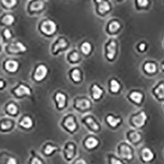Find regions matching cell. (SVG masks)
<instances>
[{
    "label": "cell",
    "mask_w": 164,
    "mask_h": 164,
    "mask_svg": "<svg viewBox=\"0 0 164 164\" xmlns=\"http://www.w3.org/2000/svg\"><path fill=\"white\" fill-rule=\"evenodd\" d=\"M38 29L42 35L47 37H51L58 31V24L52 19L45 18L40 21Z\"/></svg>",
    "instance_id": "cell-1"
},
{
    "label": "cell",
    "mask_w": 164,
    "mask_h": 164,
    "mask_svg": "<svg viewBox=\"0 0 164 164\" xmlns=\"http://www.w3.org/2000/svg\"><path fill=\"white\" fill-rule=\"evenodd\" d=\"M95 12L97 16L104 17L112 10V4L109 0H93Z\"/></svg>",
    "instance_id": "cell-2"
},
{
    "label": "cell",
    "mask_w": 164,
    "mask_h": 164,
    "mask_svg": "<svg viewBox=\"0 0 164 164\" xmlns=\"http://www.w3.org/2000/svg\"><path fill=\"white\" fill-rule=\"evenodd\" d=\"M47 7L45 0H29L27 2V12L30 16L40 15L45 11Z\"/></svg>",
    "instance_id": "cell-3"
},
{
    "label": "cell",
    "mask_w": 164,
    "mask_h": 164,
    "mask_svg": "<svg viewBox=\"0 0 164 164\" xmlns=\"http://www.w3.org/2000/svg\"><path fill=\"white\" fill-rule=\"evenodd\" d=\"M148 121V116L144 110L134 113L130 116V125L136 129H141L145 126Z\"/></svg>",
    "instance_id": "cell-4"
},
{
    "label": "cell",
    "mask_w": 164,
    "mask_h": 164,
    "mask_svg": "<svg viewBox=\"0 0 164 164\" xmlns=\"http://www.w3.org/2000/svg\"><path fill=\"white\" fill-rule=\"evenodd\" d=\"M117 53V42L113 38L109 39L104 45V56L108 62H113Z\"/></svg>",
    "instance_id": "cell-5"
},
{
    "label": "cell",
    "mask_w": 164,
    "mask_h": 164,
    "mask_svg": "<svg viewBox=\"0 0 164 164\" xmlns=\"http://www.w3.org/2000/svg\"><path fill=\"white\" fill-rule=\"evenodd\" d=\"M61 126L67 132L70 134H74L75 131L77 130V123L76 118L72 114L66 115L65 117L62 119Z\"/></svg>",
    "instance_id": "cell-6"
},
{
    "label": "cell",
    "mask_w": 164,
    "mask_h": 164,
    "mask_svg": "<svg viewBox=\"0 0 164 164\" xmlns=\"http://www.w3.org/2000/svg\"><path fill=\"white\" fill-rule=\"evenodd\" d=\"M68 46H69V43H68V40L65 37L59 36L55 40L51 46V54L54 56L58 55L59 52L67 49Z\"/></svg>",
    "instance_id": "cell-7"
},
{
    "label": "cell",
    "mask_w": 164,
    "mask_h": 164,
    "mask_svg": "<svg viewBox=\"0 0 164 164\" xmlns=\"http://www.w3.org/2000/svg\"><path fill=\"white\" fill-rule=\"evenodd\" d=\"M73 107H74L75 110H77V112H85L90 110L92 107V104L90 99H86V98H77L74 99Z\"/></svg>",
    "instance_id": "cell-8"
},
{
    "label": "cell",
    "mask_w": 164,
    "mask_h": 164,
    "mask_svg": "<svg viewBox=\"0 0 164 164\" xmlns=\"http://www.w3.org/2000/svg\"><path fill=\"white\" fill-rule=\"evenodd\" d=\"M81 122L86 126L88 130H90L91 132L98 133L100 131L101 128L99 124L97 122L96 120L90 115H86L81 118Z\"/></svg>",
    "instance_id": "cell-9"
},
{
    "label": "cell",
    "mask_w": 164,
    "mask_h": 164,
    "mask_svg": "<svg viewBox=\"0 0 164 164\" xmlns=\"http://www.w3.org/2000/svg\"><path fill=\"white\" fill-rule=\"evenodd\" d=\"M48 73H49V69H48L47 66L45 64H39L35 68L32 78L35 82H41L47 77Z\"/></svg>",
    "instance_id": "cell-10"
},
{
    "label": "cell",
    "mask_w": 164,
    "mask_h": 164,
    "mask_svg": "<svg viewBox=\"0 0 164 164\" xmlns=\"http://www.w3.org/2000/svg\"><path fill=\"white\" fill-rule=\"evenodd\" d=\"M121 29V23L117 19H111L106 25V32L110 35H115Z\"/></svg>",
    "instance_id": "cell-11"
},
{
    "label": "cell",
    "mask_w": 164,
    "mask_h": 164,
    "mask_svg": "<svg viewBox=\"0 0 164 164\" xmlns=\"http://www.w3.org/2000/svg\"><path fill=\"white\" fill-rule=\"evenodd\" d=\"M54 103L58 110H63L67 106L68 98L67 95L63 92H57L54 95Z\"/></svg>",
    "instance_id": "cell-12"
},
{
    "label": "cell",
    "mask_w": 164,
    "mask_h": 164,
    "mask_svg": "<svg viewBox=\"0 0 164 164\" xmlns=\"http://www.w3.org/2000/svg\"><path fill=\"white\" fill-rule=\"evenodd\" d=\"M152 95L157 101H164V81H160L153 86L152 90Z\"/></svg>",
    "instance_id": "cell-13"
},
{
    "label": "cell",
    "mask_w": 164,
    "mask_h": 164,
    "mask_svg": "<svg viewBox=\"0 0 164 164\" xmlns=\"http://www.w3.org/2000/svg\"><path fill=\"white\" fill-rule=\"evenodd\" d=\"M90 95L94 101H99L104 95V90L98 84H93L90 87Z\"/></svg>",
    "instance_id": "cell-14"
},
{
    "label": "cell",
    "mask_w": 164,
    "mask_h": 164,
    "mask_svg": "<svg viewBox=\"0 0 164 164\" xmlns=\"http://www.w3.org/2000/svg\"><path fill=\"white\" fill-rule=\"evenodd\" d=\"M126 137L127 141L132 144H138L139 142L141 141L142 139L141 134L139 131H137V130H130L126 131Z\"/></svg>",
    "instance_id": "cell-15"
},
{
    "label": "cell",
    "mask_w": 164,
    "mask_h": 164,
    "mask_svg": "<svg viewBox=\"0 0 164 164\" xmlns=\"http://www.w3.org/2000/svg\"><path fill=\"white\" fill-rule=\"evenodd\" d=\"M119 155L122 158L126 160H131L133 157V153L130 147L126 144H121L119 145Z\"/></svg>",
    "instance_id": "cell-16"
},
{
    "label": "cell",
    "mask_w": 164,
    "mask_h": 164,
    "mask_svg": "<svg viewBox=\"0 0 164 164\" xmlns=\"http://www.w3.org/2000/svg\"><path fill=\"white\" fill-rule=\"evenodd\" d=\"M127 99L130 102H132L133 104L139 105L142 104V102L144 100V95L143 93L137 91V90H132L127 95Z\"/></svg>",
    "instance_id": "cell-17"
},
{
    "label": "cell",
    "mask_w": 164,
    "mask_h": 164,
    "mask_svg": "<svg viewBox=\"0 0 164 164\" xmlns=\"http://www.w3.org/2000/svg\"><path fill=\"white\" fill-rule=\"evenodd\" d=\"M75 153H76V145L72 142H68L64 147V155L66 159L68 161L71 160L74 157Z\"/></svg>",
    "instance_id": "cell-18"
},
{
    "label": "cell",
    "mask_w": 164,
    "mask_h": 164,
    "mask_svg": "<svg viewBox=\"0 0 164 164\" xmlns=\"http://www.w3.org/2000/svg\"><path fill=\"white\" fill-rule=\"evenodd\" d=\"M27 51V48L21 42H15L8 46V52L11 54H21Z\"/></svg>",
    "instance_id": "cell-19"
},
{
    "label": "cell",
    "mask_w": 164,
    "mask_h": 164,
    "mask_svg": "<svg viewBox=\"0 0 164 164\" xmlns=\"http://www.w3.org/2000/svg\"><path fill=\"white\" fill-rule=\"evenodd\" d=\"M69 74L70 79L72 80V81L75 84H79L81 83L82 81V78H83V76H82V72L79 68H74L70 70V72H68Z\"/></svg>",
    "instance_id": "cell-20"
},
{
    "label": "cell",
    "mask_w": 164,
    "mask_h": 164,
    "mask_svg": "<svg viewBox=\"0 0 164 164\" xmlns=\"http://www.w3.org/2000/svg\"><path fill=\"white\" fill-rule=\"evenodd\" d=\"M14 94L18 97L22 96H30L32 94V90L26 85H19L14 90Z\"/></svg>",
    "instance_id": "cell-21"
},
{
    "label": "cell",
    "mask_w": 164,
    "mask_h": 164,
    "mask_svg": "<svg viewBox=\"0 0 164 164\" xmlns=\"http://www.w3.org/2000/svg\"><path fill=\"white\" fill-rule=\"evenodd\" d=\"M143 70L144 72L148 75H155L157 71V67L155 63L150 62V61H146L143 64Z\"/></svg>",
    "instance_id": "cell-22"
},
{
    "label": "cell",
    "mask_w": 164,
    "mask_h": 164,
    "mask_svg": "<svg viewBox=\"0 0 164 164\" xmlns=\"http://www.w3.org/2000/svg\"><path fill=\"white\" fill-rule=\"evenodd\" d=\"M106 122L112 128H116L122 122V118L119 117H115V116L112 114H109L106 117Z\"/></svg>",
    "instance_id": "cell-23"
},
{
    "label": "cell",
    "mask_w": 164,
    "mask_h": 164,
    "mask_svg": "<svg viewBox=\"0 0 164 164\" xmlns=\"http://www.w3.org/2000/svg\"><path fill=\"white\" fill-rule=\"evenodd\" d=\"M121 89V86L120 82L117 79H111L108 83V90L111 94H118Z\"/></svg>",
    "instance_id": "cell-24"
},
{
    "label": "cell",
    "mask_w": 164,
    "mask_h": 164,
    "mask_svg": "<svg viewBox=\"0 0 164 164\" xmlns=\"http://www.w3.org/2000/svg\"><path fill=\"white\" fill-rule=\"evenodd\" d=\"M99 144V139L94 137V136H89L84 140V146L86 147L87 149H94V148L98 147Z\"/></svg>",
    "instance_id": "cell-25"
},
{
    "label": "cell",
    "mask_w": 164,
    "mask_h": 164,
    "mask_svg": "<svg viewBox=\"0 0 164 164\" xmlns=\"http://www.w3.org/2000/svg\"><path fill=\"white\" fill-rule=\"evenodd\" d=\"M67 60L71 64H77V63H80V61H81V55L77 50L73 49L68 54Z\"/></svg>",
    "instance_id": "cell-26"
},
{
    "label": "cell",
    "mask_w": 164,
    "mask_h": 164,
    "mask_svg": "<svg viewBox=\"0 0 164 164\" xmlns=\"http://www.w3.org/2000/svg\"><path fill=\"white\" fill-rule=\"evenodd\" d=\"M150 5V0H134V6L137 11L145 10Z\"/></svg>",
    "instance_id": "cell-27"
},
{
    "label": "cell",
    "mask_w": 164,
    "mask_h": 164,
    "mask_svg": "<svg viewBox=\"0 0 164 164\" xmlns=\"http://www.w3.org/2000/svg\"><path fill=\"white\" fill-rule=\"evenodd\" d=\"M141 157L142 159L144 162H151L154 157V154H153V151L151 150L150 148H144L142 149L141 151Z\"/></svg>",
    "instance_id": "cell-28"
},
{
    "label": "cell",
    "mask_w": 164,
    "mask_h": 164,
    "mask_svg": "<svg viewBox=\"0 0 164 164\" xmlns=\"http://www.w3.org/2000/svg\"><path fill=\"white\" fill-rule=\"evenodd\" d=\"M19 125H20L22 128L25 129H31L34 126V121L32 120V118L29 116H26V117H22L21 119L20 122H19Z\"/></svg>",
    "instance_id": "cell-29"
},
{
    "label": "cell",
    "mask_w": 164,
    "mask_h": 164,
    "mask_svg": "<svg viewBox=\"0 0 164 164\" xmlns=\"http://www.w3.org/2000/svg\"><path fill=\"white\" fill-rule=\"evenodd\" d=\"M5 68L7 72L14 73L19 68V63L15 60H8L5 63Z\"/></svg>",
    "instance_id": "cell-30"
},
{
    "label": "cell",
    "mask_w": 164,
    "mask_h": 164,
    "mask_svg": "<svg viewBox=\"0 0 164 164\" xmlns=\"http://www.w3.org/2000/svg\"><path fill=\"white\" fill-rule=\"evenodd\" d=\"M93 49V46L91 45V43L90 42H88V41H85L81 45V53L84 54V55H86V56H88V55H90L92 52Z\"/></svg>",
    "instance_id": "cell-31"
},
{
    "label": "cell",
    "mask_w": 164,
    "mask_h": 164,
    "mask_svg": "<svg viewBox=\"0 0 164 164\" xmlns=\"http://www.w3.org/2000/svg\"><path fill=\"white\" fill-rule=\"evenodd\" d=\"M2 22L6 26H11L15 22V16L12 14H5L2 17Z\"/></svg>",
    "instance_id": "cell-32"
},
{
    "label": "cell",
    "mask_w": 164,
    "mask_h": 164,
    "mask_svg": "<svg viewBox=\"0 0 164 164\" xmlns=\"http://www.w3.org/2000/svg\"><path fill=\"white\" fill-rule=\"evenodd\" d=\"M17 0H1L2 7L6 9H12L17 4Z\"/></svg>",
    "instance_id": "cell-33"
},
{
    "label": "cell",
    "mask_w": 164,
    "mask_h": 164,
    "mask_svg": "<svg viewBox=\"0 0 164 164\" xmlns=\"http://www.w3.org/2000/svg\"><path fill=\"white\" fill-rule=\"evenodd\" d=\"M58 150V147L54 146V145H52L51 144H46L44 148V153L46 155H50L54 153V151Z\"/></svg>",
    "instance_id": "cell-34"
},
{
    "label": "cell",
    "mask_w": 164,
    "mask_h": 164,
    "mask_svg": "<svg viewBox=\"0 0 164 164\" xmlns=\"http://www.w3.org/2000/svg\"><path fill=\"white\" fill-rule=\"evenodd\" d=\"M7 110L10 114L15 115L16 114V112H17V107L14 104H10L7 105Z\"/></svg>",
    "instance_id": "cell-35"
},
{
    "label": "cell",
    "mask_w": 164,
    "mask_h": 164,
    "mask_svg": "<svg viewBox=\"0 0 164 164\" xmlns=\"http://www.w3.org/2000/svg\"><path fill=\"white\" fill-rule=\"evenodd\" d=\"M12 126V124L11 121H4L1 124V128H2V130H8V129L11 128Z\"/></svg>",
    "instance_id": "cell-36"
},
{
    "label": "cell",
    "mask_w": 164,
    "mask_h": 164,
    "mask_svg": "<svg viewBox=\"0 0 164 164\" xmlns=\"http://www.w3.org/2000/svg\"><path fill=\"white\" fill-rule=\"evenodd\" d=\"M137 49L139 53H144V51H146L147 49L146 43H144V42L139 43L137 46Z\"/></svg>",
    "instance_id": "cell-37"
},
{
    "label": "cell",
    "mask_w": 164,
    "mask_h": 164,
    "mask_svg": "<svg viewBox=\"0 0 164 164\" xmlns=\"http://www.w3.org/2000/svg\"><path fill=\"white\" fill-rule=\"evenodd\" d=\"M3 35H4L5 38L7 39V40L12 38V32L9 29H5L4 32H3Z\"/></svg>",
    "instance_id": "cell-38"
},
{
    "label": "cell",
    "mask_w": 164,
    "mask_h": 164,
    "mask_svg": "<svg viewBox=\"0 0 164 164\" xmlns=\"http://www.w3.org/2000/svg\"><path fill=\"white\" fill-rule=\"evenodd\" d=\"M7 164H17V162H16V160L15 157H10L8 159H7Z\"/></svg>",
    "instance_id": "cell-39"
},
{
    "label": "cell",
    "mask_w": 164,
    "mask_h": 164,
    "mask_svg": "<svg viewBox=\"0 0 164 164\" xmlns=\"http://www.w3.org/2000/svg\"><path fill=\"white\" fill-rule=\"evenodd\" d=\"M110 162L111 164H123L119 159H117V158H115V157H112Z\"/></svg>",
    "instance_id": "cell-40"
},
{
    "label": "cell",
    "mask_w": 164,
    "mask_h": 164,
    "mask_svg": "<svg viewBox=\"0 0 164 164\" xmlns=\"http://www.w3.org/2000/svg\"><path fill=\"white\" fill-rule=\"evenodd\" d=\"M30 164H43L40 160L39 159L38 157H34L33 159L31 160V162Z\"/></svg>",
    "instance_id": "cell-41"
},
{
    "label": "cell",
    "mask_w": 164,
    "mask_h": 164,
    "mask_svg": "<svg viewBox=\"0 0 164 164\" xmlns=\"http://www.w3.org/2000/svg\"><path fill=\"white\" fill-rule=\"evenodd\" d=\"M75 164H87V162H86L84 159L81 158V159H78L77 161H76Z\"/></svg>",
    "instance_id": "cell-42"
},
{
    "label": "cell",
    "mask_w": 164,
    "mask_h": 164,
    "mask_svg": "<svg viewBox=\"0 0 164 164\" xmlns=\"http://www.w3.org/2000/svg\"><path fill=\"white\" fill-rule=\"evenodd\" d=\"M160 68H161V70H162V72H164V60L162 61L161 64H160Z\"/></svg>",
    "instance_id": "cell-43"
},
{
    "label": "cell",
    "mask_w": 164,
    "mask_h": 164,
    "mask_svg": "<svg viewBox=\"0 0 164 164\" xmlns=\"http://www.w3.org/2000/svg\"><path fill=\"white\" fill-rule=\"evenodd\" d=\"M4 86V83H3V81H0V88H2Z\"/></svg>",
    "instance_id": "cell-44"
},
{
    "label": "cell",
    "mask_w": 164,
    "mask_h": 164,
    "mask_svg": "<svg viewBox=\"0 0 164 164\" xmlns=\"http://www.w3.org/2000/svg\"><path fill=\"white\" fill-rule=\"evenodd\" d=\"M116 1H117V2H124L125 0H116Z\"/></svg>",
    "instance_id": "cell-45"
},
{
    "label": "cell",
    "mask_w": 164,
    "mask_h": 164,
    "mask_svg": "<svg viewBox=\"0 0 164 164\" xmlns=\"http://www.w3.org/2000/svg\"><path fill=\"white\" fill-rule=\"evenodd\" d=\"M163 108H164V105H163Z\"/></svg>",
    "instance_id": "cell-46"
}]
</instances>
